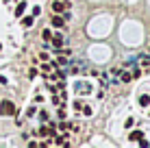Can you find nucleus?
Listing matches in <instances>:
<instances>
[{
	"instance_id": "f257e3e1",
	"label": "nucleus",
	"mask_w": 150,
	"mask_h": 148,
	"mask_svg": "<svg viewBox=\"0 0 150 148\" xmlns=\"http://www.w3.org/2000/svg\"><path fill=\"white\" fill-rule=\"evenodd\" d=\"M0 113L2 115H13L15 113V105L11 100H2V105H0Z\"/></svg>"
},
{
	"instance_id": "f03ea898",
	"label": "nucleus",
	"mask_w": 150,
	"mask_h": 148,
	"mask_svg": "<svg viewBox=\"0 0 150 148\" xmlns=\"http://www.w3.org/2000/svg\"><path fill=\"white\" fill-rule=\"evenodd\" d=\"M50 9H52V13H61V11H65V0H54V2L50 4Z\"/></svg>"
},
{
	"instance_id": "7ed1b4c3",
	"label": "nucleus",
	"mask_w": 150,
	"mask_h": 148,
	"mask_svg": "<svg viewBox=\"0 0 150 148\" xmlns=\"http://www.w3.org/2000/svg\"><path fill=\"white\" fill-rule=\"evenodd\" d=\"M50 42H52L54 50H57V52H59V50H61V44H63V37H61L59 33H54V37H50Z\"/></svg>"
},
{
	"instance_id": "20e7f679",
	"label": "nucleus",
	"mask_w": 150,
	"mask_h": 148,
	"mask_svg": "<svg viewBox=\"0 0 150 148\" xmlns=\"http://www.w3.org/2000/svg\"><path fill=\"white\" fill-rule=\"evenodd\" d=\"M50 24H52L54 28H61V26L65 24V20L61 18V15H52V18H50Z\"/></svg>"
},
{
	"instance_id": "39448f33",
	"label": "nucleus",
	"mask_w": 150,
	"mask_h": 148,
	"mask_svg": "<svg viewBox=\"0 0 150 148\" xmlns=\"http://www.w3.org/2000/svg\"><path fill=\"white\" fill-rule=\"evenodd\" d=\"M76 91H79V94H91V85H87V83H76Z\"/></svg>"
},
{
	"instance_id": "423d86ee",
	"label": "nucleus",
	"mask_w": 150,
	"mask_h": 148,
	"mask_svg": "<svg viewBox=\"0 0 150 148\" xmlns=\"http://www.w3.org/2000/svg\"><path fill=\"white\" fill-rule=\"evenodd\" d=\"M39 135H41V137H54V135H57V133H54V126H52V129L41 126V129H39Z\"/></svg>"
},
{
	"instance_id": "0eeeda50",
	"label": "nucleus",
	"mask_w": 150,
	"mask_h": 148,
	"mask_svg": "<svg viewBox=\"0 0 150 148\" xmlns=\"http://www.w3.org/2000/svg\"><path fill=\"white\" fill-rule=\"evenodd\" d=\"M24 11H26V2H24V0H22V2H20L18 7H15V15H18V18H20V15H22Z\"/></svg>"
},
{
	"instance_id": "6e6552de",
	"label": "nucleus",
	"mask_w": 150,
	"mask_h": 148,
	"mask_svg": "<svg viewBox=\"0 0 150 148\" xmlns=\"http://www.w3.org/2000/svg\"><path fill=\"white\" fill-rule=\"evenodd\" d=\"M142 137H144V133H142V131H133L128 140H131V142H139V140H142Z\"/></svg>"
},
{
	"instance_id": "1a4fd4ad",
	"label": "nucleus",
	"mask_w": 150,
	"mask_h": 148,
	"mask_svg": "<svg viewBox=\"0 0 150 148\" xmlns=\"http://www.w3.org/2000/svg\"><path fill=\"white\" fill-rule=\"evenodd\" d=\"M139 105H142V107H148V105H150V96H148V94L139 96Z\"/></svg>"
},
{
	"instance_id": "9d476101",
	"label": "nucleus",
	"mask_w": 150,
	"mask_h": 148,
	"mask_svg": "<svg viewBox=\"0 0 150 148\" xmlns=\"http://www.w3.org/2000/svg\"><path fill=\"white\" fill-rule=\"evenodd\" d=\"M33 20H35V15H28V18L22 20V24H24V26H30V24H33Z\"/></svg>"
},
{
	"instance_id": "9b49d317",
	"label": "nucleus",
	"mask_w": 150,
	"mask_h": 148,
	"mask_svg": "<svg viewBox=\"0 0 150 148\" xmlns=\"http://www.w3.org/2000/svg\"><path fill=\"white\" fill-rule=\"evenodd\" d=\"M41 33H44V35H41V37H44V42H50V37H52V33H50L48 28H46V30H41Z\"/></svg>"
},
{
	"instance_id": "f8f14e48",
	"label": "nucleus",
	"mask_w": 150,
	"mask_h": 148,
	"mask_svg": "<svg viewBox=\"0 0 150 148\" xmlns=\"http://www.w3.org/2000/svg\"><path fill=\"white\" fill-rule=\"evenodd\" d=\"M120 79H122V83H128V81H131V74H128V72H122Z\"/></svg>"
},
{
	"instance_id": "ddd939ff",
	"label": "nucleus",
	"mask_w": 150,
	"mask_h": 148,
	"mask_svg": "<svg viewBox=\"0 0 150 148\" xmlns=\"http://www.w3.org/2000/svg\"><path fill=\"white\" fill-rule=\"evenodd\" d=\"M81 111H85V115H91V113H94V111H91V107L89 105H83V109Z\"/></svg>"
},
{
	"instance_id": "4468645a",
	"label": "nucleus",
	"mask_w": 150,
	"mask_h": 148,
	"mask_svg": "<svg viewBox=\"0 0 150 148\" xmlns=\"http://www.w3.org/2000/svg\"><path fill=\"white\" fill-rule=\"evenodd\" d=\"M41 70H44V72H46V74H48V72H50V70H52V65H50V63H44V65H41Z\"/></svg>"
},
{
	"instance_id": "2eb2a0df",
	"label": "nucleus",
	"mask_w": 150,
	"mask_h": 148,
	"mask_svg": "<svg viewBox=\"0 0 150 148\" xmlns=\"http://www.w3.org/2000/svg\"><path fill=\"white\" fill-rule=\"evenodd\" d=\"M74 109H76V111L83 109V103H81V100H76V103H74Z\"/></svg>"
},
{
	"instance_id": "dca6fc26",
	"label": "nucleus",
	"mask_w": 150,
	"mask_h": 148,
	"mask_svg": "<svg viewBox=\"0 0 150 148\" xmlns=\"http://www.w3.org/2000/svg\"><path fill=\"white\" fill-rule=\"evenodd\" d=\"M63 20H65V22H68V20H72V13H70V11H63Z\"/></svg>"
},
{
	"instance_id": "f3484780",
	"label": "nucleus",
	"mask_w": 150,
	"mask_h": 148,
	"mask_svg": "<svg viewBox=\"0 0 150 148\" xmlns=\"http://www.w3.org/2000/svg\"><path fill=\"white\" fill-rule=\"evenodd\" d=\"M39 13H41V9H39V7H33V15H35V18H37Z\"/></svg>"
},
{
	"instance_id": "a211bd4d",
	"label": "nucleus",
	"mask_w": 150,
	"mask_h": 148,
	"mask_svg": "<svg viewBox=\"0 0 150 148\" xmlns=\"http://www.w3.org/2000/svg\"><path fill=\"white\" fill-rule=\"evenodd\" d=\"M0 50H2V44H0Z\"/></svg>"
},
{
	"instance_id": "6ab92c4d",
	"label": "nucleus",
	"mask_w": 150,
	"mask_h": 148,
	"mask_svg": "<svg viewBox=\"0 0 150 148\" xmlns=\"http://www.w3.org/2000/svg\"><path fill=\"white\" fill-rule=\"evenodd\" d=\"M65 2H68V0H65Z\"/></svg>"
}]
</instances>
